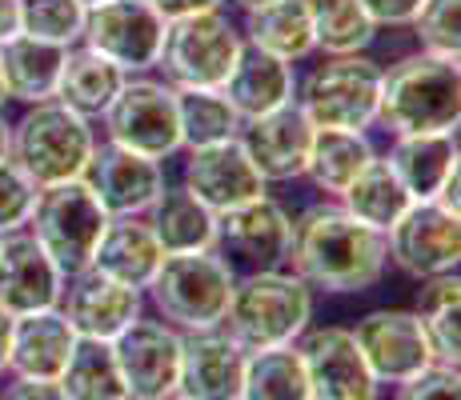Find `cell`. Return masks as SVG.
Instances as JSON below:
<instances>
[{"mask_svg": "<svg viewBox=\"0 0 461 400\" xmlns=\"http://www.w3.org/2000/svg\"><path fill=\"white\" fill-rule=\"evenodd\" d=\"M421 4L425 0H361V8H366L369 21H374L381 32L385 29H410V21L418 16Z\"/></svg>", "mask_w": 461, "mask_h": 400, "instance_id": "cell-41", "label": "cell"}, {"mask_svg": "<svg viewBox=\"0 0 461 400\" xmlns=\"http://www.w3.org/2000/svg\"><path fill=\"white\" fill-rule=\"evenodd\" d=\"M309 21H313L317 57H349L369 52L381 37V29L369 21L361 0H305Z\"/></svg>", "mask_w": 461, "mask_h": 400, "instance_id": "cell-33", "label": "cell"}, {"mask_svg": "<svg viewBox=\"0 0 461 400\" xmlns=\"http://www.w3.org/2000/svg\"><path fill=\"white\" fill-rule=\"evenodd\" d=\"M65 400H125V380H121L117 357H113L109 341H81L68 357L65 372L57 377Z\"/></svg>", "mask_w": 461, "mask_h": 400, "instance_id": "cell-35", "label": "cell"}, {"mask_svg": "<svg viewBox=\"0 0 461 400\" xmlns=\"http://www.w3.org/2000/svg\"><path fill=\"white\" fill-rule=\"evenodd\" d=\"M349 333H353L361 360H366V369L374 372V380L381 388L402 385V380L418 377V372H425L433 364L421 316L413 308H397V305L369 308L366 316H357V324Z\"/></svg>", "mask_w": 461, "mask_h": 400, "instance_id": "cell-12", "label": "cell"}, {"mask_svg": "<svg viewBox=\"0 0 461 400\" xmlns=\"http://www.w3.org/2000/svg\"><path fill=\"white\" fill-rule=\"evenodd\" d=\"M393 400H461V377H457V369L429 364L418 377L393 385Z\"/></svg>", "mask_w": 461, "mask_h": 400, "instance_id": "cell-40", "label": "cell"}, {"mask_svg": "<svg viewBox=\"0 0 461 400\" xmlns=\"http://www.w3.org/2000/svg\"><path fill=\"white\" fill-rule=\"evenodd\" d=\"M161 261H165V253L145 217H109V225H104L101 240H96V253H93V269L101 277L129 284L137 292L149 289V280L157 277Z\"/></svg>", "mask_w": 461, "mask_h": 400, "instance_id": "cell-24", "label": "cell"}, {"mask_svg": "<svg viewBox=\"0 0 461 400\" xmlns=\"http://www.w3.org/2000/svg\"><path fill=\"white\" fill-rule=\"evenodd\" d=\"M285 269H294L313 292L357 297L385 280V236L353 220L337 200L317 197L294 212V240H289Z\"/></svg>", "mask_w": 461, "mask_h": 400, "instance_id": "cell-1", "label": "cell"}, {"mask_svg": "<svg viewBox=\"0 0 461 400\" xmlns=\"http://www.w3.org/2000/svg\"><path fill=\"white\" fill-rule=\"evenodd\" d=\"M297 73L294 104L305 112L313 129L337 132H374L377 129V93H381V60L369 52L349 57H313Z\"/></svg>", "mask_w": 461, "mask_h": 400, "instance_id": "cell-5", "label": "cell"}, {"mask_svg": "<svg viewBox=\"0 0 461 400\" xmlns=\"http://www.w3.org/2000/svg\"><path fill=\"white\" fill-rule=\"evenodd\" d=\"M149 4L161 13V21H181V16H197L212 13V8H229V0H149Z\"/></svg>", "mask_w": 461, "mask_h": 400, "instance_id": "cell-43", "label": "cell"}, {"mask_svg": "<svg viewBox=\"0 0 461 400\" xmlns=\"http://www.w3.org/2000/svg\"><path fill=\"white\" fill-rule=\"evenodd\" d=\"M385 253H389V269L405 272L410 280L457 272L461 217L446 212L438 200H413L385 233Z\"/></svg>", "mask_w": 461, "mask_h": 400, "instance_id": "cell-11", "label": "cell"}, {"mask_svg": "<svg viewBox=\"0 0 461 400\" xmlns=\"http://www.w3.org/2000/svg\"><path fill=\"white\" fill-rule=\"evenodd\" d=\"M181 156H185L181 184L205 204V209L217 212V217L269 192V184L261 181V173H257L253 160L245 156L237 137L221 140V145H205V148H185Z\"/></svg>", "mask_w": 461, "mask_h": 400, "instance_id": "cell-16", "label": "cell"}, {"mask_svg": "<svg viewBox=\"0 0 461 400\" xmlns=\"http://www.w3.org/2000/svg\"><path fill=\"white\" fill-rule=\"evenodd\" d=\"M121 380L129 400H168L176 396V372H181V333L161 316L140 313L125 333L113 341Z\"/></svg>", "mask_w": 461, "mask_h": 400, "instance_id": "cell-14", "label": "cell"}, {"mask_svg": "<svg viewBox=\"0 0 461 400\" xmlns=\"http://www.w3.org/2000/svg\"><path fill=\"white\" fill-rule=\"evenodd\" d=\"M289 240H294V212L273 192L217 217V253L237 272L285 269Z\"/></svg>", "mask_w": 461, "mask_h": 400, "instance_id": "cell-13", "label": "cell"}, {"mask_svg": "<svg viewBox=\"0 0 461 400\" xmlns=\"http://www.w3.org/2000/svg\"><path fill=\"white\" fill-rule=\"evenodd\" d=\"M101 132L81 112L65 109L60 101L24 104V112L13 120L8 132V160L29 176L37 189L85 181Z\"/></svg>", "mask_w": 461, "mask_h": 400, "instance_id": "cell-4", "label": "cell"}, {"mask_svg": "<svg viewBox=\"0 0 461 400\" xmlns=\"http://www.w3.org/2000/svg\"><path fill=\"white\" fill-rule=\"evenodd\" d=\"M57 308L81 341H109L113 344L132 320L145 313V292L101 277L96 269H85L65 280V292H60Z\"/></svg>", "mask_w": 461, "mask_h": 400, "instance_id": "cell-17", "label": "cell"}, {"mask_svg": "<svg viewBox=\"0 0 461 400\" xmlns=\"http://www.w3.org/2000/svg\"><path fill=\"white\" fill-rule=\"evenodd\" d=\"M221 93L229 96V104L237 109L241 120H253V117H265L273 109H285L294 104V93H297V65H285V60L269 57L261 49H249L237 57L233 73L221 84Z\"/></svg>", "mask_w": 461, "mask_h": 400, "instance_id": "cell-26", "label": "cell"}, {"mask_svg": "<svg viewBox=\"0 0 461 400\" xmlns=\"http://www.w3.org/2000/svg\"><path fill=\"white\" fill-rule=\"evenodd\" d=\"M229 4H237V8H253V4H265V0H229Z\"/></svg>", "mask_w": 461, "mask_h": 400, "instance_id": "cell-47", "label": "cell"}, {"mask_svg": "<svg viewBox=\"0 0 461 400\" xmlns=\"http://www.w3.org/2000/svg\"><path fill=\"white\" fill-rule=\"evenodd\" d=\"M165 181L168 176L161 160L129 153V148L109 145V140L96 145L85 173V184L96 192V200L109 217H145V209L157 200Z\"/></svg>", "mask_w": 461, "mask_h": 400, "instance_id": "cell-20", "label": "cell"}, {"mask_svg": "<svg viewBox=\"0 0 461 400\" xmlns=\"http://www.w3.org/2000/svg\"><path fill=\"white\" fill-rule=\"evenodd\" d=\"M413 313L421 316L433 364L457 369L461 364V324H457L461 320V277L457 272H441V277L418 280Z\"/></svg>", "mask_w": 461, "mask_h": 400, "instance_id": "cell-31", "label": "cell"}, {"mask_svg": "<svg viewBox=\"0 0 461 400\" xmlns=\"http://www.w3.org/2000/svg\"><path fill=\"white\" fill-rule=\"evenodd\" d=\"M176 124H181V153L233 140L241 132V117L221 88H173Z\"/></svg>", "mask_w": 461, "mask_h": 400, "instance_id": "cell-34", "label": "cell"}, {"mask_svg": "<svg viewBox=\"0 0 461 400\" xmlns=\"http://www.w3.org/2000/svg\"><path fill=\"white\" fill-rule=\"evenodd\" d=\"M60 292H65V277L29 228L0 236V308L8 316L57 308Z\"/></svg>", "mask_w": 461, "mask_h": 400, "instance_id": "cell-21", "label": "cell"}, {"mask_svg": "<svg viewBox=\"0 0 461 400\" xmlns=\"http://www.w3.org/2000/svg\"><path fill=\"white\" fill-rule=\"evenodd\" d=\"M145 220L165 256L217 248V212L205 209L181 181H165L157 200L145 209Z\"/></svg>", "mask_w": 461, "mask_h": 400, "instance_id": "cell-27", "label": "cell"}, {"mask_svg": "<svg viewBox=\"0 0 461 400\" xmlns=\"http://www.w3.org/2000/svg\"><path fill=\"white\" fill-rule=\"evenodd\" d=\"M77 349V333L60 308L13 316V344H8V372L5 377H32V380H57L65 372L68 357Z\"/></svg>", "mask_w": 461, "mask_h": 400, "instance_id": "cell-22", "label": "cell"}, {"mask_svg": "<svg viewBox=\"0 0 461 400\" xmlns=\"http://www.w3.org/2000/svg\"><path fill=\"white\" fill-rule=\"evenodd\" d=\"M313 313H317V292L294 269L237 272L221 328L245 352H261V349H281V344H297V336L313 324Z\"/></svg>", "mask_w": 461, "mask_h": 400, "instance_id": "cell-3", "label": "cell"}, {"mask_svg": "<svg viewBox=\"0 0 461 400\" xmlns=\"http://www.w3.org/2000/svg\"><path fill=\"white\" fill-rule=\"evenodd\" d=\"M241 400H309V380L297 344L249 352Z\"/></svg>", "mask_w": 461, "mask_h": 400, "instance_id": "cell-36", "label": "cell"}, {"mask_svg": "<svg viewBox=\"0 0 461 400\" xmlns=\"http://www.w3.org/2000/svg\"><path fill=\"white\" fill-rule=\"evenodd\" d=\"M168 400H185V396H168Z\"/></svg>", "mask_w": 461, "mask_h": 400, "instance_id": "cell-50", "label": "cell"}, {"mask_svg": "<svg viewBox=\"0 0 461 400\" xmlns=\"http://www.w3.org/2000/svg\"><path fill=\"white\" fill-rule=\"evenodd\" d=\"M5 101H8V93H5V76H0V109H5Z\"/></svg>", "mask_w": 461, "mask_h": 400, "instance_id": "cell-48", "label": "cell"}, {"mask_svg": "<svg viewBox=\"0 0 461 400\" xmlns=\"http://www.w3.org/2000/svg\"><path fill=\"white\" fill-rule=\"evenodd\" d=\"M8 344H13V316L0 308V377L8 372Z\"/></svg>", "mask_w": 461, "mask_h": 400, "instance_id": "cell-45", "label": "cell"}, {"mask_svg": "<svg viewBox=\"0 0 461 400\" xmlns=\"http://www.w3.org/2000/svg\"><path fill=\"white\" fill-rule=\"evenodd\" d=\"M104 225H109V212L101 209L96 192L85 181L41 189L29 217V233L37 236V244L49 253V261L65 280L93 269V253Z\"/></svg>", "mask_w": 461, "mask_h": 400, "instance_id": "cell-8", "label": "cell"}, {"mask_svg": "<svg viewBox=\"0 0 461 400\" xmlns=\"http://www.w3.org/2000/svg\"><path fill=\"white\" fill-rule=\"evenodd\" d=\"M21 32V8L16 0H0V44H8Z\"/></svg>", "mask_w": 461, "mask_h": 400, "instance_id": "cell-44", "label": "cell"}, {"mask_svg": "<svg viewBox=\"0 0 461 400\" xmlns=\"http://www.w3.org/2000/svg\"><path fill=\"white\" fill-rule=\"evenodd\" d=\"M125 400H129V396H125Z\"/></svg>", "mask_w": 461, "mask_h": 400, "instance_id": "cell-51", "label": "cell"}, {"mask_svg": "<svg viewBox=\"0 0 461 400\" xmlns=\"http://www.w3.org/2000/svg\"><path fill=\"white\" fill-rule=\"evenodd\" d=\"M125 80L129 76L121 73L117 65H109L101 52L85 49V44H73V49H65V60H60V76H57L52 101H60L65 109L81 112V117L96 124Z\"/></svg>", "mask_w": 461, "mask_h": 400, "instance_id": "cell-29", "label": "cell"}, {"mask_svg": "<svg viewBox=\"0 0 461 400\" xmlns=\"http://www.w3.org/2000/svg\"><path fill=\"white\" fill-rule=\"evenodd\" d=\"M8 132H13V120L5 117V109H0V160H8Z\"/></svg>", "mask_w": 461, "mask_h": 400, "instance_id": "cell-46", "label": "cell"}, {"mask_svg": "<svg viewBox=\"0 0 461 400\" xmlns=\"http://www.w3.org/2000/svg\"><path fill=\"white\" fill-rule=\"evenodd\" d=\"M241 52L245 37L237 16H229V8L181 16V21L165 24L157 76L168 88H221Z\"/></svg>", "mask_w": 461, "mask_h": 400, "instance_id": "cell-7", "label": "cell"}, {"mask_svg": "<svg viewBox=\"0 0 461 400\" xmlns=\"http://www.w3.org/2000/svg\"><path fill=\"white\" fill-rule=\"evenodd\" d=\"M241 37L249 49H261L285 65H305L317 57L313 21L305 0H265V4L241 8Z\"/></svg>", "mask_w": 461, "mask_h": 400, "instance_id": "cell-25", "label": "cell"}, {"mask_svg": "<svg viewBox=\"0 0 461 400\" xmlns=\"http://www.w3.org/2000/svg\"><path fill=\"white\" fill-rule=\"evenodd\" d=\"M461 120V65L433 52H405L381 65L377 129L389 137L457 132Z\"/></svg>", "mask_w": 461, "mask_h": 400, "instance_id": "cell-2", "label": "cell"}, {"mask_svg": "<svg viewBox=\"0 0 461 400\" xmlns=\"http://www.w3.org/2000/svg\"><path fill=\"white\" fill-rule=\"evenodd\" d=\"M37 192L41 189L21 173V168L13 164V160H0V236L29 228Z\"/></svg>", "mask_w": 461, "mask_h": 400, "instance_id": "cell-39", "label": "cell"}, {"mask_svg": "<svg viewBox=\"0 0 461 400\" xmlns=\"http://www.w3.org/2000/svg\"><path fill=\"white\" fill-rule=\"evenodd\" d=\"M313 132L317 129L305 120V112L297 104H285V109H273L265 117L241 120L237 140L265 184H294L305 176Z\"/></svg>", "mask_w": 461, "mask_h": 400, "instance_id": "cell-18", "label": "cell"}, {"mask_svg": "<svg viewBox=\"0 0 461 400\" xmlns=\"http://www.w3.org/2000/svg\"><path fill=\"white\" fill-rule=\"evenodd\" d=\"M245 360H249V352H245L221 324L201 328V333H181L176 396H185V400H241Z\"/></svg>", "mask_w": 461, "mask_h": 400, "instance_id": "cell-19", "label": "cell"}, {"mask_svg": "<svg viewBox=\"0 0 461 400\" xmlns=\"http://www.w3.org/2000/svg\"><path fill=\"white\" fill-rule=\"evenodd\" d=\"M413 44L433 57L457 60L461 52V0H425L410 21Z\"/></svg>", "mask_w": 461, "mask_h": 400, "instance_id": "cell-38", "label": "cell"}, {"mask_svg": "<svg viewBox=\"0 0 461 400\" xmlns=\"http://www.w3.org/2000/svg\"><path fill=\"white\" fill-rule=\"evenodd\" d=\"M101 140L149 160H173L181 156V124H176V93L157 73L129 76L104 117L96 120Z\"/></svg>", "mask_w": 461, "mask_h": 400, "instance_id": "cell-9", "label": "cell"}, {"mask_svg": "<svg viewBox=\"0 0 461 400\" xmlns=\"http://www.w3.org/2000/svg\"><path fill=\"white\" fill-rule=\"evenodd\" d=\"M81 4H101V0H81Z\"/></svg>", "mask_w": 461, "mask_h": 400, "instance_id": "cell-49", "label": "cell"}, {"mask_svg": "<svg viewBox=\"0 0 461 400\" xmlns=\"http://www.w3.org/2000/svg\"><path fill=\"white\" fill-rule=\"evenodd\" d=\"M161 40H165V21L149 0H101V4H88L85 13L81 44L101 52L125 76L157 73Z\"/></svg>", "mask_w": 461, "mask_h": 400, "instance_id": "cell-10", "label": "cell"}, {"mask_svg": "<svg viewBox=\"0 0 461 400\" xmlns=\"http://www.w3.org/2000/svg\"><path fill=\"white\" fill-rule=\"evenodd\" d=\"M377 160V145L369 132H337V129H317L313 145H309V164L305 176L321 197L337 200L369 164Z\"/></svg>", "mask_w": 461, "mask_h": 400, "instance_id": "cell-28", "label": "cell"}, {"mask_svg": "<svg viewBox=\"0 0 461 400\" xmlns=\"http://www.w3.org/2000/svg\"><path fill=\"white\" fill-rule=\"evenodd\" d=\"M60 60H65V49L32 40V37H24V32H16L8 44H0V76H5L8 101H16V104L52 101L57 76H60Z\"/></svg>", "mask_w": 461, "mask_h": 400, "instance_id": "cell-30", "label": "cell"}, {"mask_svg": "<svg viewBox=\"0 0 461 400\" xmlns=\"http://www.w3.org/2000/svg\"><path fill=\"white\" fill-rule=\"evenodd\" d=\"M402 189L413 200H433L441 184L461 168L457 132H418V137H389V148L381 153Z\"/></svg>", "mask_w": 461, "mask_h": 400, "instance_id": "cell-23", "label": "cell"}, {"mask_svg": "<svg viewBox=\"0 0 461 400\" xmlns=\"http://www.w3.org/2000/svg\"><path fill=\"white\" fill-rule=\"evenodd\" d=\"M337 204H341L353 220H361L366 228H374V233L385 236L389 228H393V220L413 204V197L402 189V181L393 176V168H389L377 153V160L341 192V197H337Z\"/></svg>", "mask_w": 461, "mask_h": 400, "instance_id": "cell-32", "label": "cell"}, {"mask_svg": "<svg viewBox=\"0 0 461 400\" xmlns=\"http://www.w3.org/2000/svg\"><path fill=\"white\" fill-rule=\"evenodd\" d=\"M309 400H381V385L366 369L345 324H309L297 336Z\"/></svg>", "mask_w": 461, "mask_h": 400, "instance_id": "cell-15", "label": "cell"}, {"mask_svg": "<svg viewBox=\"0 0 461 400\" xmlns=\"http://www.w3.org/2000/svg\"><path fill=\"white\" fill-rule=\"evenodd\" d=\"M0 400H65L57 380H32V377H8L0 388Z\"/></svg>", "mask_w": 461, "mask_h": 400, "instance_id": "cell-42", "label": "cell"}, {"mask_svg": "<svg viewBox=\"0 0 461 400\" xmlns=\"http://www.w3.org/2000/svg\"><path fill=\"white\" fill-rule=\"evenodd\" d=\"M16 8H21L24 37L57 44V49L81 44L85 13H88V4H81V0H16Z\"/></svg>", "mask_w": 461, "mask_h": 400, "instance_id": "cell-37", "label": "cell"}, {"mask_svg": "<svg viewBox=\"0 0 461 400\" xmlns=\"http://www.w3.org/2000/svg\"><path fill=\"white\" fill-rule=\"evenodd\" d=\"M237 269L217 253H173L161 261L157 277L145 289V305L153 316L173 324L176 333H201L225 320L229 297H233Z\"/></svg>", "mask_w": 461, "mask_h": 400, "instance_id": "cell-6", "label": "cell"}]
</instances>
